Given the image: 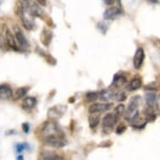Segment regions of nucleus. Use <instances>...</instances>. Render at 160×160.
<instances>
[{"label": "nucleus", "instance_id": "23", "mask_svg": "<svg viewBox=\"0 0 160 160\" xmlns=\"http://www.w3.org/2000/svg\"><path fill=\"white\" fill-rule=\"evenodd\" d=\"M124 112H125V106L123 104H119L115 108V114H117L118 117L123 116Z\"/></svg>", "mask_w": 160, "mask_h": 160}, {"label": "nucleus", "instance_id": "27", "mask_svg": "<svg viewBox=\"0 0 160 160\" xmlns=\"http://www.w3.org/2000/svg\"><path fill=\"white\" fill-rule=\"evenodd\" d=\"M155 105H156V108H157L158 112L160 114V95L156 98V102H155Z\"/></svg>", "mask_w": 160, "mask_h": 160}, {"label": "nucleus", "instance_id": "30", "mask_svg": "<svg viewBox=\"0 0 160 160\" xmlns=\"http://www.w3.org/2000/svg\"><path fill=\"white\" fill-rule=\"evenodd\" d=\"M2 44H3V36H2V32L0 29V48L2 47Z\"/></svg>", "mask_w": 160, "mask_h": 160}, {"label": "nucleus", "instance_id": "9", "mask_svg": "<svg viewBox=\"0 0 160 160\" xmlns=\"http://www.w3.org/2000/svg\"><path fill=\"white\" fill-rule=\"evenodd\" d=\"M116 94H117V91L112 88L104 89L100 93H98V99L103 101L105 102H108V101L115 99Z\"/></svg>", "mask_w": 160, "mask_h": 160}, {"label": "nucleus", "instance_id": "32", "mask_svg": "<svg viewBox=\"0 0 160 160\" xmlns=\"http://www.w3.org/2000/svg\"><path fill=\"white\" fill-rule=\"evenodd\" d=\"M17 160H24V157L22 156V155H18V157H17Z\"/></svg>", "mask_w": 160, "mask_h": 160}, {"label": "nucleus", "instance_id": "1", "mask_svg": "<svg viewBox=\"0 0 160 160\" xmlns=\"http://www.w3.org/2000/svg\"><path fill=\"white\" fill-rule=\"evenodd\" d=\"M39 138L45 145L60 148L67 144V139L60 126L54 120L44 122L39 128Z\"/></svg>", "mask_w": 160, "mask_h": 160}, {"label": "nucleus", "instance_id": "10", "mask_svg": "<svg viewBox=\"0 0 160 160\" xmlns=\"http://www.w3.org/2000/svg\"><path fill=\"white\" fill-rule=\"evenodd\" d=\"M4 34H5L6 42H7V44L8 45V46H9L11 49L16 50V51L18 50V45H17V41H16L15 36H14V34L9 30L8 28H5Z\"/></svg>", "mask_w": 160, "mask_h": 160}, {"label": "nucleus", "instance_id": "11", "mask_svg": "<svg viewBox=\"0 0 160 160\" xmlns=\"http://www.w3.org/2000/svg\"><path fill=\"white\" fill-rule=\"evenodd\" d=\"M13 92L8 85H0V99L10 100L13 98Z\"/></svg>", "mask_w": 160, "mask_h": 160}, {"label": "nucleus", "instance_id": "4", "mask_svg": "<svg viewBox=\"0 0 160 160\" xmlns=\"http://www.w3.org/2000/svg\"><path fill=\"white\" fill-rule=\"evenodd\" d=\"M118 117L115 113H108L102 119V130L106 132L107 133L112 131L116 124L118 123Z\"/></svg>", "mask_w": 160, "mask_h": 160}, {"label": "nucleus", "instance_id": "25", "mask_svg": "<svg viewBox=\"0 0 160 160\" xmlns=\"http://www.w3.org/2000/svg\"><path fill=\"white\" fill-rule=\"evenodd\" d=\"M126 130V126H124V125H119V126L116 129V133L117 134H122Z\"/></svg>", "mask_w": 160, "mask_h": 160}, {"label": "nucleus", "instance_id": "28", "mask_svg": "<svg viewBox=\"0 0 160 160\" xmlns=\"http://www.w3.org/2000/svg\"><path fill=\"white\" fill-rule=\"evenodd\" d=\"M117 0H104V3L108 6H112V4H114Z\"/></svg>", "mask_w": 160, "mask_h": 160}, {"label": "nucleus", "instance_id": "8", "mask_svg": "<svg viewBox=\"0 0 160 160\" xmlns=\"http://www.w3.org/2000/svg\"><path fill=\"white\" fill-rule=\"evenodd\" d=\"M122 14L121 8L119 7H109L105 10L104 13H103V17L107 20H113Z\"/></svg>", "mask_w": 160, "mask_h": 160}, {"label": "nucleus", "instance_id": "2", "mask_svg": "<svg viewBox=\"0 0 160 160\" xmlns=\"http://www.w3.org/2000/svg\"><path fill=\"white\" fill-rule=\"evenodd\" d=\"M142 104V98L134 96L130 99L127 109L123 114L124 119L128 122H136L139 118V108Z\"/></svg>", "mask_w": 160, "mask_h": 160}, {"label": "nucleus", "instance_id": "15", "mask_svg": "<svg viewBox=\"0 0 160 160\" xmlns=\"http://www.w3.org/2000/svg\"><path fill=\"white\" fill-rule=\"evenodd\" d=\"M127 82H128V81H127L126 76H123L122 74H116L114 77H113L112 85L117 87V88H119V87H123Z\"/></svg>", "mask_w": 160, "mask_h": 160}, {"label": "nucleus", "instance_id": "7", "mask_svg": "<svg viewBox=\"0 0 160 160\" xmlns=\"http://www.w3.org/2000/svg\"><path fill=\"white\" fill-rule=\"evenodd\" d=\"M145 59V53L143 49L139 47L137 49L136 52L134 54L133 59H132V63H133V67L136 70H140L142 67L143 61Z\"/></svg>", "mask_w": 160, "mask_h": 160}, {"label": "nucleus", "instance_id": "19", "mask_svg": "<svg viewBox=\"0 0 160 160\" xmlns=\"http://www.w3.org/2000/svg\"><path fill=\"white\" fill-rule=\"evenodd\" d=\"M100 116L99 114H91L88 118V122L91 128H96L100 123Z\"/></svg>", "mask_w": 160, "mask_h": 160}, {"label": "nucleus", "instance_id": "3", "mask_svg": "<svg viewBox=\"0 0 160 160\" xmlns=\"http://www.w3.org/2000/svg\"><path fill=\"white\" fill-rule=\"evenodd\" d=\"M22 9L31 17L40 18L44 14L43 8L35 0H19Z\"/></svg>", "mask_w": 160, "mask_h": 160}, {"label": "nucleus", "instance_id": "20", "mask_svg": "<svg viewBox=\"0 0 160 160\" xmlns=\"http://www.w3.org/2000/svg\"><path fill=\"white\" fill-rule=\"evenodd\" d=\"M145 102L148 107H153L156 102V95L153 92H148L145 94Z\"/></svg>", "mask_w": 160, "mask_h": 160}, {"label": "nucleus", "instance_id": "24", "mask_svg": "<svg viewBox=\"0 0 160 160\" xmlns=\"http://www.w3.org/2000/svg\"><path fill=\"white\" fill-rule=\"evenodd\" d=\"M27 146L28 145L26 143H18V144H16V152L18 153H21L24 149H26Z\"/></svg>", "mask_w": 160, "mask_h": 160}, {"label": "nucleus", "instance_id": "18", "mask_svg": "<svg viewBox=\"0 0 160 160\" xmlns=\"http://www.w3.org/2000/svg\"><path fill=\"white\" fill-rule=\"evenodd\" d=\"M144 116L147 122H154L156 119V114H155L153 107H148L145 108Z\"/></svg>", "mask_w": 160, "mask_h": 160}, {"label": "nucleus", "instance_id": "6", "mask_svg": "<svg viewBox=\"0 0 160 160\" xmlns=\"http://www.w3.org/2000/svg\"><path fill=\"white\" fill-rule=\"evenodd\" d=\"M13 34H14V36H15L16 41L18 43V45H20L22 48H28L29 46V41H28V39L24 35V32L21 29V28L18 26V25H14L13 27Z\"/></svg>", "mask_w": 160, "mask_h": 160}, {"label": "nucleus", "instance_id": "5", "mask_svg": "<svg viewBox=\"0 0 160 160\" xmlns=\"http://www.w3.org/2000/svg\"><path fill=\"white\" fill-rule=\"evenodd\" d=\"M112 107V102H94L88 108V112L90 114H100L110 110Z\"/></svg>", "mask_w": 160, "mask_h": 160}, {"label": "nucleus", "instance_id": "31", "mask_svg": "<svg viewBox=\"0 0 160 160\" xmlns=\"http://www.w3.org/2000/svg\"><path fill=\"white\" fill-rule=\"evenodd\" d=\"M148 2H150V3H158L159 1L158 0H148Z\"/></svg>", "mask_w": 160, "mask_h": 160}, {"label": "nucleus", "instance_id": "16", "mask_svg": "<svg viewBox=\"0 0 160 160\" xmlns=\"http://www.w3.org/2000/svg\"><path fill=\"white\" fill-rule=\"evenodd\" d=\"M62 108H57V107H53L50 109H49L48 111V116H49V118L51 119V120H54L55 121V119H57L61 117L64 112H65V111L63 110L61 111Z\"/></svg>", "mask_w": 160, "mask_h": 160}, {"label": "nucleus", "instance_id": "22", "mask_svg": "<svg viewBox=\"0 0 160 160\" xmlns=\"http://www.w3.org/2000/svg\"><path fill=\"white\" fill-rule=\"evenodd\" d=\"M41 39H42L43 44H44V42H45V41H46V42H45V45H49V43L51 41V33L47 34V30L43 31L42 35H41Z\"/></svg>", "mask_w": 160, "mask_h": 160}, {"label": "nucleus", "instance_id": "21", "mask_svg": "<svg viewBox=\"0 0 160 160\" xmlns=\"http://www.w3.org/2000/svg\"><path fill=\"white\" fill-rule=\"evenodd\" d=\"M98 99V93L97 92H88L86 94V100L87 102H94Z\"/></svg>", "mask_w": 160, "mask_h": 160}, {"label": "nucleus", "instance_id": "13", "mask_svg": "<svg viewBox=\"0 0 160 160\" xmlns=\"http://www.w3.org/2000/svg\"><path fill=\"white\" fill-rule=\"evenodd\" d=\"M40 157L42 160H65L62 156L52 151H43L40 153Z\"/></svg>", "mask_w": 160, "mask_h": 160}, {"label": "nucleus", "instance_id": "26", "mask_svg": "<svg viewBox=\"0 0 160 160\" xmlns=\"http://www.w3.org/2000/svg\"><path fill=\"white\" fill-rule=\"evenodd\" d=\"M22 128H23V131H24V133H28V132H29V123H27V122H24V123L22 124Z\"/></svg>", "mask_w": 160, "mask_h": 160}, {"label": "nucleus", "instance_id": "29", "mask_svg": "<svg viewBox=\"0 0 160 160\" xmlns=\"http://www.w3.org/2000/svg\"><path fill=\"white\" fill-rule=\"evenodd\" d=\"M35 1H36L37 3H39L40 5H45V0H35Z\"/></svg>", "mask_w": 160, "mask_h": 160}, {"label": "nucleus", "instance_id": "14", "mask_svg": "<svg viewBox=\"0 0 160 160\" xmlns=\"http://www.w3.org/2000/svg\"><path fill=\"white\" fill-rule=\"evenodd\" d=\"M142 85V79L139 77H134L128 82V84L127 85V90L129 92H133L137 91L139 88H141Z\"/></svg>", "mask_w": 160, "mask_h": 160}, {"label": "nucleus", "instance_id": "17", "mask_svg": "<svg viewBox=\"0 0 160 160\" xmlns=\"http://www.w3.org/2000/svg\"><path fill=\"white\" fill-rule=\"evenodd\" d=\"M29 87H24L18 88V89L16 90V92L13 93V99L14 100V101H18V100L21 99V98H23V97H24L26 96V94L29 92Z\"/></svg>", "mask_w": 160, "mask_h": 160}, {"label": "nucleus", "instance_id": "12", "mask_svg": "<svg viewBox=\"0 0 160 160\" xmlns=\"http://www.w3.org/2000/svg\"><path fill=\"white\" fill-rule=\"evenodd\" d=\"M37 104V100L35 97H24L21 102L22 108L25 111H30Z\"/></svg>", "mask_w": 160, "mask_h": 160}]
</instances>
